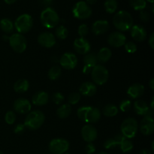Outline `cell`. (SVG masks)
<instances>
[{"instance_id": "obj_46", "label": "cell", "mask_w": 154, "mask_h": 154, "mask_svg": "<svg viewBox=\"0 0 154 154\" xmlns=\"http://www.w3.org/2000/svg\"><path fill=\"white\" fill-rule=\"evenodd\" d=\"M93 68H90L89 67V66H84V68H83V73L85 74V75H89L90 73H91L92 72V69H93Z\"/></svg>"}, {"instance_id": "obj_53", "label": "cell", "mask_w": 154, "mask_h": 154, "mask_svg": "<svg viewBox=\"0 0 154 154\" xmlns=\"http://www.w3.org/2000/svg\"><path fill=\"white\" fill-rule=\"evenodd\" d=\"M145 1L146 2H150V3H151V4H153L154 0H145Z\"/></svg>"}, {"instance_id": "obj_11", "label": "cell", "mask_w": 154, "mask_h": 154, "mask_svg": "<svg viewBox=\"0 0 154 154\" xmlns=\"http://www.w3.org/2000/svg\"><path fill=\"white\" fill-rule=\"evenodd\" d=\"M59 62L60 66L65 69L72 70L75 69L78 65V58L76 55L72 53H65L61 56Z\"/></svg>"}, {"instance_id": "obj_37", "label": "cell", "mask_w": 154, "mask_h": 154, "mask_svg": "<svg viewBox=\"0 0 154 154\" xmlns=\"http://www.w3.org/2000/svg\"><path fill=\"white\" fill-rule=\"evenodd\" d=\"M16 114L12 111H8L5 115V120L6 123L9 125H12L16 121Z\"/></svg>"}, {"instance_id": "obj_16", "label": "cell", "mask_w": 154, "mask_h": 154, "mask_svg": "<svg viewBox=\"0 0 154 154\" xmlns=\"http://www.w3.org/2000/svg\"><path fill=\"white\" fill-rule=\"evenodd\" d=\"M108 42L110 46L114 48H121L126 42V37L121 32H114L108 36Z\"/></svg>"}, {"instance_id": "obj_36", "label": "cell", "mask_w": 154, "mask_h": 154, "mask_svg": "<svg viewBox=\"0 0 154 154\" xmlns=\"http://www.w3.org/2000/svg\"><path fill=\"white\" fill-rule=\"evenodd\" d=\"M81 98V95L79 93H71L68 98L69 105H76L80 102Z\"/></svg>"}, {"instance_id": "obj_44", "label": "cell", "mask_w": 154, "mask_h": 154, "mask_svg": "<svg viewBox=\"0 0 154 154\" xmlns=\"http://www.w3.org/2000/svg\"><path fill=\"white\" fill-rule=\"evenodd\" d=\"M85 151L87 154H93L96 152V147L93 143H88L85 147Z\"/></svg>"}, {"instance_id": "obj_48", "label": "cell", "mask_w": 154, "mask_h": 154, "mask_svg": "<svg viewBox=\"0 0 154 154\" xmlns=\"http://www.w3.org/2000/svg\"><path fill=\"white\" fill-rule=\"evenodd\" d=\"M138 154H152V153L150 150H148V149H143V150H141V151L139 152Z\"/></svg>"}, {"instance_id": "obj_25", "label": "cell", "mask_w": 154, "mask_h": 154, "mask_svg": "<svg viewBox=\"0 0 154 154\" xmlns=\"http://www.w3.org/2000/svg\"><path fill=\"white\" fill-rule=\"evenodd\" d=\"M29 88V83L26 79H19L14 84V90L17 93H23Z\"/></svg>"}, {"instance_id": "obj_33", "label": "cell", "mask_w": 154, "mask_h": 154, "mask_svg": "<svg viewBox=\"0 0 154 154\" xmlns=\"http://www.w3.org/2000/svg\"><path fill=\"white\" fill-rule=\"evenodd\" d=\"M129 4L134 10L139 11L144 10L147 7V2L145 0H129Z\"/></svg>"}, {"instance_id": "obj_9", "label": "cell", "mask_w": 154, "mask_h": 154, "mask_svg": "<svg viewBox=\"0 0 154 154\" xmlns=\"http://www.w3.org/2000/svg\"><path fill=\"white\" fill-rule=\"evenodd\" d=\"M9 45L14 51L22 54L27 48V41L26 38L20 33H15L8 38Z\"/></svg>"}, {"instance_id": "obj_39", "label": "cell", "mask_w": 154, "mask_h": 154, "mask_svg": "<svg viewBox=\"0 0 154 154\" xmlns=\"http://www.w3.org/2000/svg\"><path fill=\"white\" fill-rule=\"evenodd\" d=\"M125 50L129 54H134L137 51V45L134 42H126L124 45Z\"/></svg>"}, {"instance_id": "obj_47", "label": "cell", "mask_w": 154, "mask_h": 154, "mask_svg": "<svg viewBox=\"0 0 154 154\" xmlns=\"http://www.w3.org/2000/svg\"><path fill=\"white\" fill-rule=\"evenodd\" d=\"M53 2V0H42V3L44 6H46V8L50 7Z\"/></svg>"}, {"instance_id": "obj_17", "label": "cell", "mask_w": 154, "mask_h": 154, "mask_svg": "<svg viewBox=\"0 0 154 154\" xmlns=\"http://www.w3.org/2000/svg\"><path fill=\"white\" fill-rule=\"evenodd\" d=\"M32 105L29 101L24 98H20L14 102V109L18 114H25L30 112Z\"/></svg>"}, {"instance_id": "obj_45", "label": "cell", "mask_w": 154, "mask_h": 154, "mask_svg": "<svg viewBox=\"0 0 154 154\" xmlns=\"http://www.w3.org/2000/svg\"><path fill=\"white\" fill-rule=\"evenodd\" d=\"M148 44L150 45V47L151 48V49H154V33H151V35H150L148 38Z\"/></svg>"}, {"instance_id": "obj_23", "label": "cell", "mask_w": 154, "mask_h": 154, "mask_svg": "<svg viewBox=\"0 0 154 154\" xmlns=\"http://www.w3.org/2000/svg\"><path fill=\"white\" fill-rule=\"evenodd\" d=\"M49 101V95L45 91H38L32 97V103L35 106H43Z\"/></svg>"}, {"instance_id": "obj_7", "label": "cell", "mask_w": 154, "mask_h": 154, "mask_svg": "<svg viewBox=\"0 0 154 154\" xmlns=\"http://www.w3.org/2000/svg\"><path fill=\"white\" fill-rule=\"evenodd\" d=\"M15 29L20 34H24L30 31L33 26V20L31 15L23 14L18 17L14 23Z\"/></svg>"}, {"instance_id": "obj_57", "label": "cell", "mask_w": 154, "mask_h": 154, "mask_svg": "<svg viewBox=\"0 0 154 154\" xmlns=\"http://www.w3.org/2000/svg\"><path fill=\"white\" fill-rule=\"evenodd\" d=\"M50 154H51V153H50Z\"/></svg>"}, {"instance_id": "obj_28", "label": "cell", "mask_w": 154, "mask_h": 154, "mask_svg": "<svg viewBox=\"0 0 154 154\" xmlns=\"http://www.w3.org/2000/svg\"><path fill=\"white\" fill-rule=\"evenodd\" d=\"M72 113V108L69 104H63L57 111V114L60 119H66L69 117Z\"/></svg>"}, {"instance_id": "obj_50", "label": "cell", "mask_w": 154, "mask_h": 154, "mask_svg": "<svg viewBox=\"0 0 154 154\" xmlns=\"http://www.w3.org/2000/svg\"><path fill=\"white\" fill-rule=\"evenodd\" d=\"M86 2L90 5H94L97 2V0H86Z\"/></svg>"}, {"instance_id": "obj_51", "label": "cell", "mask_w": 154, "mask_h": 154, "mask_svg": "<svg viewBox=\"0 0 154 154\" xmlns=\"http://www.w3.org/2000/svg\"><path fill=\"white\" fill-rule=\"evenodd\" d=\"M5 2L8 5H12V4H14L17 0H4Z\"/></svg>"}, {"instance_id": "obj_6", "label": "cell", "mask_w": 154, "mask_h": 154, "mask_svg": "<svg viewBox=\"0 0 154 154\" xmlns=\"http://www.w3.org/2000/svg\"><path fill=\"white\" fill-rule=\"evenodd\" d=\"M91 77L93 83L96 85H104L106 84L109 78V72L108 70L104 66L97 64L92 69Z\"/></svg>"}, {"instance_id": "obj_24", "label": "cell", "mask_w": 154, "mask_h": 154, "mask_svg": "<svg viewBox=\"0 0 154 154\" xmlns=\"http://www.w3.org/2000/svg\"><path fill=\"white\" fill-rule=\"evenodd\" d=\"M98 59V62L101 63H105L109 61L110 59L112 57L111 50L108 48H102L99 50L98 54H96Z\"/></svg>"}, {"instance_id": "obj_19", "label": "cell", "mask_w": 154, "mask_h": 154, "mask_svg": "<svg viewBox=\"0 0 154 154\" xmlns=\"http://www.w3.org/2000/svg\"><path fill=\"white\" fill-rule=\"evenodd\" d=\"M130 34L135 42H144L147 36V32L144 26L141 25H133L130 29Z\"/></svg>"}, {"instance_id": "obj_10", "label": "cell", "mask_w": 154, "mask_h": 154, "mask_svg": "<svg viewBox=\"0 0 154 154\" xmlns=\"http://www.w3.org/2000/svg\"><path fill=\"white\" fill-rule=\"evenodd\" d=\"M69 149V141L63 138H55L49 143V150L51 154H64Z\"/></svg>"}, {"instance_id": "obj_20", "label": "cell", "mask_w": 154, "mask_h": 154, "mask_svg": "<svg viewBox=\"0 0 154 154\" xmlns=\"http://www.w3.org/2000/svg\"><path fill=\"white\" fill-rule=\"evenodd\" d=\"M109 29V23L105 20L95 21L92 25V32L96 35H103Z\"/></svg>"}, {"instance_id": "obj_14", "label": "cell", "mask_w": 154, "mask_h": 154, "mask_svg": "<svg viewBox=\"0 0 154 154\" xmlns=\"http://www.w3.org/2000/svg\"><path fill=\"white\" fill-rule=\"evenodd\" d=\"M139 129L144 135H150L154 132V120L153 116H144L140 123Z\"/></svg>"}, {"instance_id": "obj_52", "label": "cell", "mask_w": 154, "mask_h": 154, "mask_svg": "<svg viewBox=\"0 0 154 154\" xmlns=\"http://www.w3.org/2000/svg\"><path fill=\"white\" fill-rule=\"evenodd\" d=\"M153 102H154V99L153 98L151 100V105H150V109L153 110Z\"/></svg>"}, {"instance_id": "obj_26", "label": "cell", "mask_w": 154, "mask_h": 154, "mask_svg": "<svg viewBox=\"0 0 154 154\" xmlns=\"http://www.w3.org/2000/svg\"><path fill=\"white\" fill-rule=\"evenodd\" d=\"M123 138H125V137H123L122 135H117L114 138H109L104 143V147L107 150H111V149L114 148L120 144V143L123 141Z\"/></svg>"}, {"instance_id": "obj_31", "label": "cell", "mask_w": 154, "mask_h": 154, "mask_svg": "<svg viewBox=\"0 0 154 154\" xmlns=\"http://www.w3.org/2000/svg\"><path fill=\"white\" fill-rule=\"evenodd\" d=\"M62 69L59 66H54L49 69L48 73V76L51 81H56L59 79L61 76Z\"/></svg>"}, {"instance_id": "obj_32", "label": "cell", "mask_w": 154, "mask_h": 154, "mask_svg": "<svg viewBox=\"0 0 154 154\" xmlns=\"http://www.w3.org/2000/svg\"><path fill=\"white\" fill-rule=\"evenodd\" d=\"M105 10L108 14H114L117 11L118 8V2L117 0H105L104 3Z\"/></svg>"}, {"instance_id": "obj_49", "label": "cell", "mask_w": 154, "mask_h": 154, "mask_svg": "<svg viewBox=\"0 0 154 154\" xmlns=\"http://www.w3.org/2000/svg\"><path fill=\"white\" fill-rule=\"evenodd\" d=\"M149 86H150V88L152 90H153L154 89V79L153 78H151L150 81V82H149Z\"/></svg>"}, {"instance_id": "obj_15", "label": "cell", "mask_w": 154, "mask_h": 154, "mask_svg": "<svg viewBox=\"0 0 154 154\" xmlns=\"http://www.w3.org/2000/svg\"><path fill=\"white\" fill-rule=\"evenodd\" d=\"M73 47L76 53L82 54V55H85V54L90 53V49H91V45H90V42L85 38L80 37L75 39L74 41Z\"/></svg>"}, {"instance_id": "obj_22", "label": "cell", "mask_w": 154, "mask_h": 154, "mask_svg": "<svg viewBox=\"0 0 154 154\" xmlns=\"http://www.w3.org/2000/svg\"><path fill=\"white\" fill-rule=\"evenodd\" d=\"M144 90H145V88H144V85L139 84V83H136V84L131 85L128 88L127 95L132 99H137L143 96Z\"/></svg>"}, {"instance_id": "obj_30", "label": "cell", "mask_w": 154, "mask_h": 154, "mask_svg": "<svg viewBox=\"0 0 154 154\" xmlns=\"http://www.w3.org/2000/svg\"><path fill=\"white\" fill-rule=\"evenodd\" d=\"M102 113H103L104 115L108 117H115L118 114V108L116 105H112V104H108L104 107Z\"/></svg>"}, {"instance_id": "obj_3", "label": "cell", "mask_w": 154, "mask_h": 154, "mask_svg": "<svg viewBox=\"0 0 154 154\" xmlns=\"http://www.w3.org/2000/svg\"><path fill=\"white\" fill-rule=\"evenodd\" d=\"M45 120V115L39 110L30 111L28 113L23 125L26 129L29 130H37L42 126Z\"/></svg>"}, {"instance_id": "obj_54", "label": "cell", "mask_w": 154, "mask_h": 154, "mask_svg": "<svg viewBox=\"0 0 154 154\" xmlns=\"http://www.w3.org/2000/svg\"><path fill=\"white\" fill-rule=\"evenodd\" d=\"M98 154H108V153H106V152H100V153H99Z\"/></svg>"}, {"instance_id": "obj_21", "label": "cell", "mask_w": 154, "mask_h": 154, "mask_svg": "<svg viewBox=\"0 0 154 154\" xmlns=\"http://www.w3.org/2000/svg\"><path fill=\"white\" fill-rule=\"evenodd\" d=\"M79 92L80 94L82 96L91 97L94 96L97 92V87L94 83L87 81L81 84L79 88Z\"/></svg>"}, {"instance_id": "obj_40", "label": "cell", "mask_w": 154, "mask_h": 154, "mask_svg": "<svg viewBox=\"0 0 154 154\" xmlns=\"http://www.w3.org/2000/svg\"><path fill=\"white\" fill-rule=\"evenodd\" d=\"M78 33L81 38H85L89 33V27L87 24L83 23L79 26L78 29Z\"/></svg>"}, {"instance_id": "obj_41", "label": "cell", "mask_w": 154, "mask_h": 154, "mask_svg": "<svg viewBox=\"0 0 154 154\" xmlns=\"http://www.w3.org/2000/svg\"><path fill=\"white\" fill-rule=\"evenodd\" d=\"M64 96L61 93H58V92L54 93L52 96V101L56 105H60V104H62L63 102V101H64Z\"/></svg>"}, {"instance_id": "obj_56", "label": "cell", "mask_w": 154, "mask_h": 154, "mask_svg": "<svg viewBox=\"0 0 154 154\" xmlns=\"http://www.w3.org/2000/svg\"><path fill=\"white\" fill-rule=\"evenodd\" d=\"M64 154H71V153H67V152H66V153H65Z\"/></svg>"}, {"instance_id": "obj_43", "label": "cell", "mask_w": 154, "mask_h": 154, "mask_svg": "<svg viewBox=\"0 0 154 154\" xmlns=\"http://www.w3.org/2000/svg\"><path fill=\"white\" fill-rule=\"evenodd\" d=\"M26 127L23 124H21V123H19V124L17 125L14 127V132L15 134H17V135H21L25 131Z\"/></svg>"}, {"instance_id": "obj_1", "label": "cell", "mask_w": 154, "mask_h": 154, "mask_svg": "<svg viewBox=\"0 0 154 154\" xmlns=\"http://www.w3.org/2000/svg\"><path fill=\"white\" fill-rule=\"evenodd\" d=\"M133 17L126 11H119L116 12L113 17V24L120 32H126L130 29L133 26Z\"/></svg>"}, {"instance_id": "obj_13", "label": "cell", "mask_w": 154, "mask_h": 154, "mask_svg": "<svg viewBox=\"0 0 154 154\" xmlns=\"http://www.w3.org/2000/svg\"><path fill=\"white\" fill-rule=\"evenodd\" d=\"M81 136L87 143H93L98 136L97 129L91 124H87L81 129Z\"/></svg>"}, {"instance_id": "obj_12", "label": "cell", "mask_w": 154, "mask_h": 154, "mask_svg": "<svg viewBox=\"0 0 154 154\" xmlns=\"http://www.w3.org/2000/svg\"><path fill=\"white\" fill-rule=\"evenodd\" d=\"M38 43L43 48H53L57 43V39L53 33L49 32H42L38 36Z\"/></svg>"}, {"instance_id": "obj_2", "label": "cell", "mask_w": 154, "mask_h": 154, "mask_svg": "<svg viewBox=\"0 0 154 154\" xmlns=\"http://www.w3.org/2000/svg\"><path fill=\"white\" fill-rule=\"evenodd\" d=\"M78 117L82 121L90 123H97L101 118V112L97 108L92 106H83L78 109Z\"/></svg>"}, {"instance_id": "obj_29", "label": "cell", "mask_w": 154, "mask_h": 154, "mask_svg": "<svg viewBox=\"0 0 154 154\" xmlns=\"http://www.w3.org/2000/svg\"><path fill=\"white\" fill-rule=\"evenodd\" d=\"M0 28L2 31L4 32L5 33H11L13 32L14 26L13 22L8 18H3L0 20Z\"/></svg>"}, {"instance_id": "obj_42", "label": "cell", "mask_w": 154, "mask_h": 154, "mask_svg": "<svg viewBox=\"0 0 154 154\" xmlns=\"http://www.w3.org/2000/svg\"><path fill=\"white\" fill-rule=\"evenodd\" d=\"M139 17H140V19H141V21H143V22H147V21L150 20V13L147 11L142 10L140 11Z\"/></svg>"}, {"instance_id": "obj_4", "label": "cell", "mask_w": 154, "mask_h": 154, "mask_svg": "<svg viewBox=\"0 0 154 154\" xmlns=\"http://www.w3.org/2000/svg\"><path fill=\"white\" fill-rule=\"evenodd\" d=\"M40 20L42 25L47 29L55 28L60 22V17L53 8H45L40 15Z\"/></svg>"}, {"instance_id": "obj_38", "label": "cell", "mask_w": 154, "mask_h": 154, "mask_svg": "<svg viewBox=\"0 0 154 154\" xmlns=\"http://www.w3.org/2000/svg\"><path fill=\"white\" fill-rule=\"evenodd\" d=\"M120 111H123V112H128L131 110L132 108V102L129 99H126V100H123L120 102Z\"/></svg>"}, {"instance_id": "obj_55", "label": "cell", "mask_w": 154, "mask_h": 154, "mask_svg": "<svg viewBox=\"0 0 154 154\" xmlns=\"http://www.w3.org/2000/svg\"><path fill=\"white\" fill-rule=\"evenodd\" d=\"M0 154H4L2 153V151H1V150H0Z\"/></svg>"}, {"instance_id": "obj_8", "label": "cell", "mask_w": 154, "mask_h": 154, "mask_svg": "<svg viewBox=\"0 0 154 154\" xmlns=\"http://www.w3.org/2000/svg\"><path fill=\"white\" fill-rule=\"evenodd\" d=\"M92 9L90 6L84 1H79L74 5L72 14L75 18L79 20L88 19L91 17Z\"/></svg>"}, {"instance_id": "obj_35", "label": "cell", "mask_w": 154, "mask_h": 154, "mask_svg": "<svg viewBox=\"0 0 154 154\" xmlns=\"http://www.w3.org/2000/svg\"><path fill=\"white\" fill-rule=\"evenodd\" d=\"M119 146H120L121 151L124 153H129L133 149V144H132V141L126 138H123V141L120 143Z\"/></svg>"}, {"instance_id": "obj_5", "label": "cell", "mask_w": 154, "mask_h": 154, "mask_svg": "<svg viewBox=\"0 0 154 154\" xmlns=\"http://www.w3.org/2000/svg\"><path fill=\"white\" fill-rule=\"evenodd\" d=\"M138 130V122L132 117H129L123 120L120 126L121 135L127 139L135 138Z\"/></svg>"}, {"instance_id": "obj_18", "label": "cell", "mask_w": 154, "mask_h": 154, "mask_svg": "<svg viewBox=\"0 0 154 154\" xmlns=\"http://www.w3.org/2000/svg\"><path fill=\"white\" fill-rule=\"evenodd\" d=\"M133 108L135 113L141 116H153V110L150 109L147 104L144 100H136L133 104Z\"/></svg>"}, {"instance_id": "obj_27", "label": "cell", "mask_w": 154, "mask_h": 154, "mask_svg": "<svg viewBox=\"0 0 154 154\" xmlns=\"http://www.w3.org/2000/svg\"><path fill=\"white\" fill-rule=\"evenodd\" d=\"M97 56L95 53H88L85 54L84 57V66H89L90 68H93L98 64Z\"/></svg>"}, {"instance_id": "obj_34", "label": "cell", "mask_w": 154, "mask_h": 154, "mask_svg": "<svg viewBox=\"0 0 154 154\" xmlns=\"http://www.w3.org/2000/svg\"><path fill=\"white\" fill-rule=\"evenodd\" d=\"M56 36L61 40H64L69 36V30L65 26L60 25L56 28Z\"/></svg>"}]
</instances>
